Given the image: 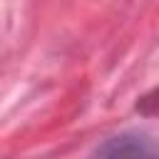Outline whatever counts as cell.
<instances>
[{"label": "cell", "instance_id": "obj_1", "mask_svg": "<svg viewBox=\"0 0 159 159\" xmlns=\"http://www.w3.org/2000/svg\"><path fill=\"white\" fill-rule=\"evenodd\" d=\"M89 159H159V147L147 134L122 132L107 139Z\"/></svg>", "mask_w": 159, "mask_h": 159}]
</instances>
